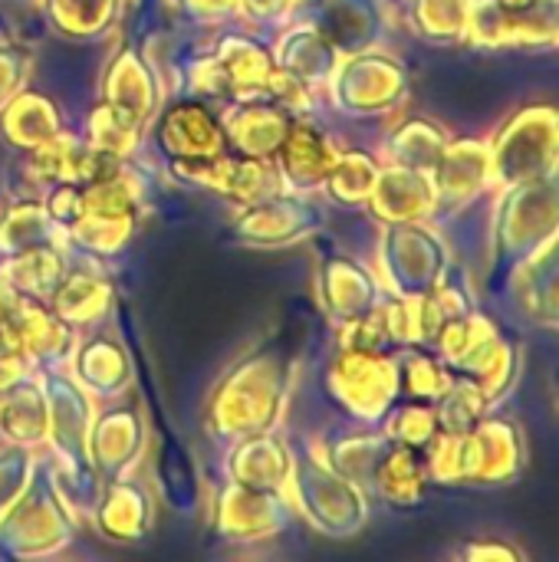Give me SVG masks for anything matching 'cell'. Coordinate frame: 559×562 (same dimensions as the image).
Returning a JSON list of instances; mask_svg holds the SVG:
<instances>
[]
</instances>
